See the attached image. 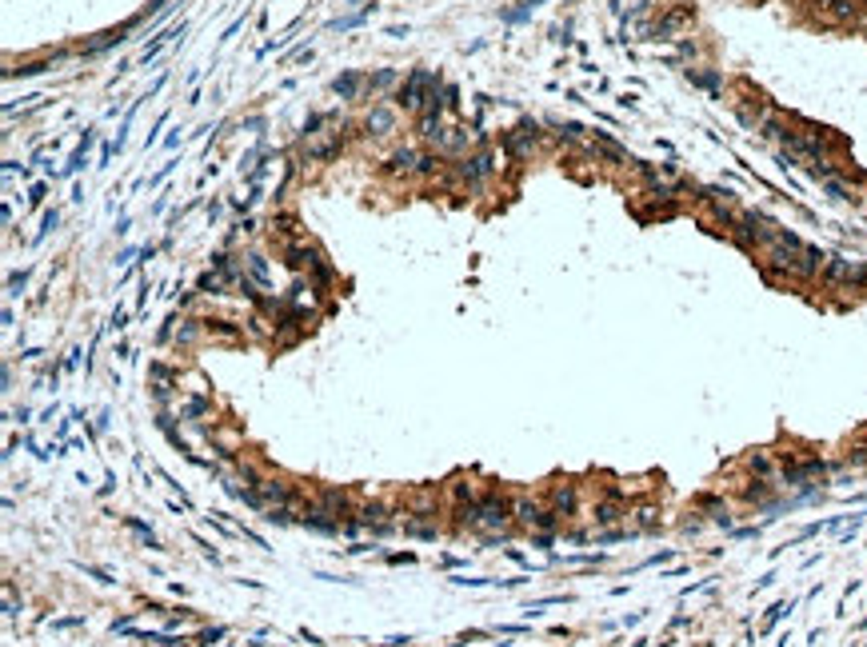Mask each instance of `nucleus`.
Returning <instances> with one entry per match:
<instances>
[{
    "mask_svg": "<svg viewBox=\"0 0 867 647\" xmlns=\"http://www.w3.org/2000/svg\"><path fill=\"white\" fill-rule=\"evenodd\" d=\"M819 280H824L827 288H843V292H856V288H859V284H856V264L843 260V256H827Z\"/></svg>",
    "mask_w": 867,
    "mask_h": 647,
    "instance_id": "1",
    "label": "nucleus"
},
{
    "mask_svg": "<svg viewBox=\"0 0 867 647\" xmlns=\"http://www.w3.org/2000/svg\"><path fill=\"white\" fill-rule=\"evenodd\" d=\"M436 81H440V76L416 68L412 76L404 81V88H400V104H404V108H424V100H428V92H432Z\"/></svg>",
    "mask_w": 867,
    "mask_h": 647,
    "instance_id": "2",
    "label": "nucleus"
},
{
    "mask_svg": "<svg viewBox=\"0 0 867 647\" xmlns=\"http://www.w3.org/2000/svg\"><path fill=\"white\" fill-rule=\"evenodd\" d=\"M496 164L488 152H476V156H464V160H456V176L468 184V188H480V180H484L488 172H492Z\"/></svg>",
    "mask_w": 867,
    "mask_h": 647,
    "instance_id": "3",
    "label": "nucleus"
},
{
    "mask_svg": "<svg viewBox=\"0 0 867 647\" xmlns=\"http://www.w3.org/2000/svg\"><path fill=\"white\" fill-rule=\"evenodd\" d=\"M548 507H552L560 519L575 516V507H580V487L575 484H555L552 492H548Z\"/></svg>",
    "mask_w": 867,
    "mask_h": 647,
    "instance_id": "4",
    "label": "nucleus"
},
{
    "mask_svg": "<svg viewBox=\"0 0 867 647\" xmlns=\"http://www.w3.org/2000/svg\"><path fill=\"white\" fill-rule=\"evenodd\" d=\"M747 475H751V480H776L779 484V455H771L767 447L751 452L747 455Z\"/></svg>",
    "mask_w": 867,
    "mask_h": 647,
    "instance_id": "5",
    "label": "nucleus"
},
{
    "mask_svg": "<svg viewBox=\"0 0 867 647\" xmlns=\"http://www.w3.org/2000/svg\"><path fill=\"white\" fill-rule=\"evenodd\" d=\"M504 144H508V152H512V160H524L528 152L540 144V136H535V124H524V128H515V132H508L504 136Z\"/></svg>",
    "mask_w": 867,
    "mask_h": 647,
    "instance_id": "6",
    "label": "nucleus"
},
{
    "mask_svg": "<svg viewBox=\"0 0 867 647\" xmlns=\"http://www.w3.org/2000/svg\"><path fill=\"white\" fill-rule=\"evenodd\" d=\"M696 507L704 512V516H712L716 524L732 527V504H727L724 496H712V492H707V496H699V500H696Z\"/></svg>",
    "mask_w": 867,
    "mask_h": 647,
    "instance_id": "7",
    "label": "nucleus"
},
{
    "mask_svg": "<svg viewBox=\"0 0 867 647\" xmlns=\"http://www.w3.org/2000/svg\"><path fill=\"white\" fill-rule=\"evenodd\" d=\"M624 516H627L624 500H600V504H595V524L600 527H615Z\"/></svg>",
    "mask_w": 867,
    "mask_h": 647,
    "instance_id": "8",
    "label": "nucleus"
},
{
    "mask_svg": "<svg viewBox=\"0 0 867 647\" xmlns=\"http://www.w3.org/2000/svg\"><path fill=\"white\" fill-rule=\"evenodd\" d=\"M340 148H344V136H340V132H328V140L308 144V160H332Z\"/></svg>",
    "mask_w": 867,
    "mask_h": 647,
    "instance_id": "9",
    "label": "nucleus"
},
{
    "mask_svg": "<svg viewBox=\"0 0 867 647\" xmlns=\"http://www.w3.org/2000/svg\"><path fill=\"white\" fill-rule=\"evenodd\" d=\"M368 84V76H360V72H344V76H336L332 88L340 92V100H356V92Z\"/></svg>",
    "mask_w": 867,
    "mask_h": 647,
    "instance_id": "10",
    "label": "nucleus"
},
{
    "mask_svg": "<svg viewBox=\"0 0 867 647\" xmlns=\"http://www.w3.org/2000/svg\"><path fill=\"white\" fill-rule=\"evenodd\" d=\"M687 81H692V84H699V88H707L712 96H716V92L724 88V81H719V72H712V68H687Z\"/></svg>",
    "mask_w": 867,
    "mask_h": 647,
    "instance_id": "11",
    "label": "nucleus"
},
{
    "mask_svg": "<svg viewBox=\"0 0 867 647\" xmlns=\"http://www.w3.org/2000/svg\"><path fill=\"white\" fill-rule=\"evenodd\" d=\"M396 128V116L388 108H372L368 112V132H376V136H388V132Z\"/></svg>",
    "mask_w": 867,
    "mask_h": 647,
    "instance_id": "12",
    "label": "nucleus"
},
{
    "mask_svg": "<svg viewBox=\"0 0 867 647\" xmlns=\"http://www.w3.org/2000/svg\"><path fill=\"white\" fill-rule=\"evenodd\" d=\"M660 527V512L652 504H644V507H635V532H656Z\"/></svg>",
    "mask_w": 867,
    "mask_h": 647,
    "instance_id": "13",
    "label": "nucleus"
},
{
    "mask_svg": "<svg viewBox=\"0 0 867 647\" xmlns=\"http://www.w3.org/2000/svg\"><path fill=\"white\" fill-rule=\"evenodd\" d=\"M452 496H456V504H476L484 492H480L472 480H456V484H452Z\"/></svg>",
    "mask_w": 867,
    "mask_h": 647,
    "instance_id": "14",
    "label": "nucleus"
},
{
    "mask_svg": "<svg viewBox=\"0 0 867 647\" xmlns=\"http://www.w3.org/2000/svg\"><path fill=\"white\" fill-rule=\"evenodd\" d=\"M392 168H396V172H420V156H416L412 148H400L392 156Z\"/></svg>",
    "mask_w": 867,
    "mask_h": 647,
    "instance_id": "15",
    "label": "nucleus"
},
{
    "mask_svg": "<svg viewBox=\"0 0 867 647\" xmlns=\"http://www.w3.org/2000/svg\"><path fill=\"white\" fill-rule=\"evenodd\" d=\"M392 81H396V72L384 68V72H376V76H368V88H388Z\"/></svg>",
    "mask_w": 867,
    "mask_h": 647,
    "instance_id": "16",
    "label": "nucleus"
},
{
    "mask_svg": "<svg viewBox=\"0 0 867 647\" xmlns=\"http://www.w3.org/2000/svg\"><path fill=\"white\" fill-rule=\"evenodd\" d=\"M859 444H863V447H867V432H863V435H859Z\"/></svg>",
    "mask_w": 867,
    "mask_h": 647,
    "instance_id": "17",
    "label": "nucleus"
}]
</instances>
